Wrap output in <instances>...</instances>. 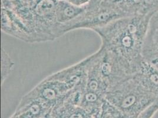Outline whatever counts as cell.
<instances>
[{"label": "cell", "instance_id": "cell-1", "mask_svg": "<svg viewBox=\"0 0 158 118\" xmlns=\"http://www.w3.org/2000/svg\"><path fill=\"white\" fill-rule=\"evenodd\" d=\"M153 14L126 16L94 30L102 45L125 59L135 72L142 60V50Z\"/></svg>", "mask_w": 158, "mask_h": 118}, {"label": "cell", "instance_id": "cell-2", "mask_svg": "<svg viewBox=\"0 0 158 118\" xmlns=\"http://www.w3.org/2000/svg\"><path fill=\"white\" fill-rule=\"evenodd\" d=\"M105 99L120 111L138 116L158 99L148 92L133 74L110 88Z\"/></svg>", "mask_w": 158, "mask_h": 118}, {"label": "cell", "instance_id": "cell-3", "mask_svg": "<svg viewBox=\"0 0 158 118\" xmlns=\"http://www.w3.org/2000/svg\"><path fill=\"white\" fill-rule=\"evenodd\" d=\"M127 16L117 5L106 4L104 8L86 11L75 20L64 25H57L56 35L57 38L73 30L87 29L94 31L103 27L112 21Z\"/></svg>", "mask_w": 158, "mask_h": 118}, {"label": "cell", "instance_id": "cell-4", "mask_svg": "<svg viewBox=\"0 0 158 118\" xmlns=\"http://www.w3.org/2000/svg\"><path fill=\"white\" fill-rule=\"evenodd\" d=\"M73 89L72 86L51 74L40 82L25 96L39 99L44 103H54L63 100Z\"/></svg>", "mask_w": 158, "mask_h": 118}, {"label": "cell", "instance_id": "cell-5", "mask_svg": "<svg viewBox=\"0 0 158 118\" xmlns=\"http://www.w3.org/2000/svg\"><path fill=\"white\" fill-rule=\"evenodd\" d=\"M140 84L158 100V69L143 59L133 74Z\"/></svg>", "mask_w": 158, "mask_h": 118}, {"label": "cell", "instance_id": "cell-6", "mask_svg": "<svg viewBox=\"0 0 158 118\" xmlns=\"http://www.w3.org/2000/svg\"><path fill=\"white\" fill-rule=\"evenodd\" d=\"M142 56L146 62L158 69V30L151 23L143 44Z\"/></svg>", "mask_w": 158, "mask_h": 118}, {"label": "cell", "instance_id": "cell-7", "mask_svg": "<svg viewBox=\"0 0 158 118\" xmlns=\"http://www.w3.org/2000/svg\"><path fill=\"white\" fill-rule=\"evenodd\" d=\"M88 6H77L64 0H58L55 12L57 24L64 25L75 20L86 11Z\"/></svg>", "mask_w": 158, "mask_h": 118}, {"label": "cell", "instance_id": "cell-8", "mask_svg": "<svg viewBox=\"0 0 158 118\" xmlns=\"http://www.w3.org/2000/svg\"><path fill=\"white\" fill-rule=\"evenodd\" d=\"M14 62L7 52L1 48V85H3L14 67Z\"/></svg>", "mask_w": 158, "mask_h": 118}, {"label": "cell", "instance_id": "cell-9", "mask_svg": "<svg viewBox=\"0 0 158 118\" xmlns=\"http://www.w3.org/2000/svg\"><path fill=\"white\" fill-rule=\"evenodd\" d=\"M158 111V100L142 112L136 118H152Z\"/></svg>", "mask_w": 158, "mask_h": 118}, {"label": "cell", "instance_id": "cell-10", "mask_svg": "<svg viewBox=\"0 0 158 118\" xmlns=\"http://www.w3.org/2000/svg\"><path fill=\"white\" fill-rule=\"evenodd\" d=\"M77 6H87L89 5L90 0H64Z\"/></svg>", "mask_w": 158, "mask_h": 118}, {"label": "cell", "instance_id": "cell-11", "mask_svg": "<svg viewBox=\"0 0 158 118\" xmlns=\"http://www.w3.org/2000/svg\"><path fill=\"white\" fill-rule=\"evenodd\" d=\"M151 22L153 23L158 24V10L153 14V15L152 16Z\"/></svg>", "mask_w": 158, "mask_h": 118}, {"label": "cell", "instance_id": "cell-12", "mask_svg": "<svg viewBox=\"0 0 158 118\" xmlns=\"http://www.w3.org/2000/svg\"><path fill=\"white\" fill-rule=\"evenodd\" d=\"M70 118H83V116L80 113H74L70 116Z\"/></svg>", "mask_w": 158, "mask_h": 118}, {"label": "cell", "instance_id": "cell-13", "mask_svg": "<svg viewBox=\"0 0 158 118\" xmlns=\"http://www.w3.org/2000/svg\"><path fill=\"white\" fill-rule=\"evenodd\" d=\"M151 23V24H152V25H153L154 26L156 27V28H157V29L158 30V24H156V23H151V22H150Z\"/></svg>", "mask_w": 158, "mask_h": 118}, {"label": "cell", "instance_id": "cell-14", "mask_svg": "<svg viewBox=\"0 0 158 118\" xmlns=\"http://www.w3.org/2000/svg\"><path fill=\"white\" fill-rule=\"evenodd\" d=\"M38 118H46V117H44V116H40V117Z\"/></svg>", "mask_w": 158, "mask_h": 118}]
</instances>
